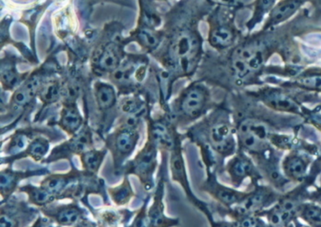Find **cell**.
<instances>
[{"mask_svg":"<svg viewBox=\"0 0 321 227\" xmlns=\"http://www.w3.org/2000/svg\"><path fill=\"white\" fill-rule=\"evenodd\" d=\"M82 123V118L76 107H68L64 109L61 118V124L65 130L73 133L79 128Z\"/></svg>","mask_w":321,"mask_h":227,"instance_id":"obj_13","label":"cell"},{"mask_svg":"<svg viewBox=\"0 0 321 227\" xmlns=\"http://www.w3.org/2000/svg\"><path fill=\"white\" fill-rule=\"evenodd\" d=\"M67 183L66 177L61 175H52L47 178L42 183V188L49 193H57L64 188Z\"/></svg>","mask_w":321,"mask_h":227,"instance_id":"obj_20","label":"cell"},{"mask_svg":"<svg viewBox=\"0 0 321 227\" xmlns=\"http://www.w3.org/2000/svg\"><path fill=\"white\" fill-rule=\"evenodd\" d=\"M199 47L195 35L191 32L184 31L173 41L171 52L175 62L188 70L198 56Z\"/></svg>","mask_w":321,"mask_h":227,"instance_id":"obj_7","label":"cell"},{"mask_svg":"<svg viewBox=\"0 0 321 227\" xmlns=\"http://www.w3.org/2000/svg\"><path fill=\"white\" fill-rule=\"evenodd\" d=\"M223 170L227 174L231 186L235 189L240 188L246 179L249 178L254 181L257 177L252 161L247 153L238 149L223 166Z\"/></svg>","mask_w":321,"mask_h":227,"instance_id":"obj_5","label":"cell"},{"mask_svg":"<svg viewBox=\"0 0 321 227\" xmlns=\"http://www.w3.org/2000/svg\"><path fill=\"white\" fill-rule=\"evenodd\" d=\"M260 62V52L252 47L244 46L238 47L233 52L231 66L236 76L243 78L257 69Z\"/></svg>","mask_w":321,"mask_h":227,"instance_id":"obj_8","label":"cell"},{"mask_svg":"<svg viewBox=\"0 0 321 227\" xmlns=\"http://www.w3.org/2000/svg\"><path fill=\"white\" fill-rule=\"evenodd\" d=\"M80 209L74 206H67L60 209L56 214V220L59 224L64 226L73 225L81 219Z\"/></svg>","mask_w":321,"mask_h":227,"instance_id":"obj_16","label":"cell"},{"mask_svg":"<svg viewBox=\"0 0 321 227\" xmlns=\"http://www.w3.org/2000/svg\"><path fill=\"white\" fill-rule=\"evenodd\" d=\"M233 32L230 27L221 25L216 27L211 35V42L213 46L225 48L230 46L233 41Z\"/></svg>","mask_w":321,"mask_h":227,"instance_id":"obj_14","label":"cell"},{"mask_svg":"<svg viewBox=\"0 0 321 227\" xmlns=\"http://www.w3.org/2000/svg\"><path fill=\"white\" fill-rule=\"evenodd\" d=\"M28 190L31 200L38 205H43L52 199L51 193L44 188H31Z\"/></svg>","mask_w":321,"mask_h":227,"instance_id":"obj_22","label":"cell"},{"mask_svg":"<svg viewBox=\"0 0 321 227\" xmlns=\"http://www.w3.org/2000/svg\"><path fill=\"white\" fill-rule=\"evenodd\" d=\"M196 133L199 136L192 138L200 146L203 158L210 159L215 164L216 157L222 166L224 159L233 156L238 150L233 126L223 112L210 116Z\"/></svg>","mask_w":321,"mask_h":227,"instance_id":"obj_1","label":"cell"},{"mask_svg":"<svg viewBox=\"0 0 321 227\" xmlns=\"http://www.w3.org/2000/svg\"><path fill=\"white\" fill-rule=\"evenodd\" d=\"M139 106L138 102L133 101V100H128L123 105V110L124 112L131 113V112L138 111Z\"/></svg>","mask_w":321,"mask_h":227,"instance_id":"obj_31","label":"cell"},{"mask_svg":"<svg viewBox=\"0 0 321 227\" xmlns=\"http://www.w3.org/2000/svg\"><path fill=\"white\" fill-rule=\"evenodd\" d=\"M207 100V93L203 87L198 85L191 87L180 99L179 114L187 121L195 120L203 114Z\"/></svg>","mask_w":321,"mask_h":227,"instance_id":"obj_6","label":"cell"},{"mask_svg":"<svg viewBox=\"0 0 321 227\" xmlns=\"http://www.w3.org/2000/svg\"><path fill=\"white\" fill-rule=\"evenodd\" d=\"M34 227H44V226H41V225H37V224H36V225H35Z\"/></svg>","mask_w":321,"mask_h":227,"instance_id":"obj_36","label":"cell"},{"mask_svg":"<svg viewBox=\"0 0 321 227\" xmlns=\"http://www.w3.org/2000/svg\"><path fill=\"white\" fill-rule=\"evenodd\" d=\"M138 139V134L133 129L126 128L117 136V148L124 154L131 153L135 148Z\"/></svg>","mask_w":321,"mask_h":227,"instance_id":"obj_10","label":"cell"},{"mask_svg":"<svg viewBox=\"0 0 321 227\" xmlns=\"http://www.w3.org/2000/svg\"><path fill=\"white\" fill-rule=\"evenodd\" d=\"M306 219L315 225H321V210L315 206H310L305 211Z\"/></svg>","mask_w":321,"mask_h":227,"instance_id":"obj_29","label":"cell"},{"mask_svg":"<svg viewBox=\"0 0 321 227\" xmlns=\"http://www.w3.org/2000/svg\"><path fill=\"white\" fill-rule=\"evenodd\" d=\"M255 227H267V225H265L264 223H263L262 222H256V224Z\"/></svg>","mask_w":321,"mask_h":227,"instance_id":"obj_34","label":"cell"},{"mask_svg":"<svg viewBox=\"0 0 321 227\" xmlns=\"http://www.w3.org/2000/svg\"><path fill=\"white\" fill-rule=\"evenodd\" d=\"M1 74L2 80L7 86L13 87L18 82V76L12 67H2Z\"/></svg>","mask_w":321,"mask_h":227,"instance_id":"obj_28","label":"cell"},{"mask_svg":"<svg viewBox=\"0 0 321 227\" xmlns=\"http://www.w3.org/2000/svg\"><path fill=\"white\" fill-rule=\"evenodd\" d=\"M73 91V90H72V89H69V91H69V92H71V91ZM70 93H71V92H70ZM75 94V93H74V92H71V96H73V95H72V94Z\"/></svg>","mask_w":321,"mask_h":227,"instance_id":"obj_35","label":"cell"},{"mask_svg":"<svg viewBox=\"0 0 321 227\" xmlns=\"http://www.w3.org/2000/svg\"><path fill=\"white\" fill-rule=\"evenodd\" d=\"M39 86L38 79L32 78L30 80L15 94L14 97L15 104L19 106H24L29 103L33 98Z\"/></svg>","mask_w":321,"mask_h":227,"instance_id":"obj_11","label":"cell"},{"mask_svg":"<svg viewBox=\"0 0 321 227\" xmlns=\"http://www.w3.org/2000/svg\"><path fill=\"white\" fill-rule=\"evenodd\" d=\"M176 138L175 145L170 151V166L173 181L180 184L185 191L186 196L190 201L192 202L194 205L197 206L204 213H208L209 209L205 203L201 201L194 195L189 184L187 173L185 163V159L183 156L182 148L180 141Z\"/></svg>","mask_w":321,"mask_h":227,"instance_id":"obj_3","label":"cell"},{"mask_svg":"<svg viewBox=\"0 0 321 227\" xmlns=\"http://www.w3.org/2000/svg\"><path fill=\"white\" fill-rule=\"evenodd\" d=\"M1 227H19V222L13 216L8 213L2 212L1 214Z\"/></svg>","mask_w":321,"mask_h":227,"instance_id":"obj_30","label":"cell"},{"mask_svg":"<svg viewBox=\"0 0 321 227\" xmlns=\"http://www.w3.org/2000/svg\"><path fill=\"white\" fill-rule=\"evenodd\" d=\"M76 227H95V226L89 221L83 220L79 221Z\"/></svg>","mask_w":321,"mask_h":227,"instance_id":"obj_32","label":"cell"},{"mask_svg":"<svg viewBox=\"0 0 321 227\" xmlns=\"http://www.w3.org/2000/svg\"><path fill=\"white\" fill-rule=\"evenodd\" d=\"M212 224V226L213 227H223V223H215V221H213V223H211ZM226 227H233V224H227V226Z\"/></svg>","mask_w":321,"mask_h":227,"instance_id":"obj_33","label":"cell"},{"mask_svg":"<svg viewBox=\"0 0 321 227\" xmlns=\"http://www.w3.org/2000/svg\"><path fill=\"white\" fill-rule=\"evenodd\" d=\"M16 176L11 172L6 171L1 175V189L2 193H8L16 184Z\"/></svg>","mask_w":321,"mask_h":227,"instance_id":"obj_27","label":"cell"},{"mask_svg":"<svg viewBox=\"0 0 321 227\" xmlns=\"http://www.w3.org/2000/svg\"><path fill=\"white\" fill-rule=\"evenodd\" d=\"M97 100L101 108H110L116 102V94L114 90L108 85L102 84L96 92Z\"/></svg>","mask_w":321,"mask_h":227,"instance_id":"obj_17","label":"cell"},{"mask_svg":"<svg viewBox=\"0 0 321 227\" xmlns=\"http://www.w3.org/2000/svg\"><path fill=\"white\" fill-rule=\"evenodd\" d=\"M48 143L44 139H37L29 146V154L36 160H39L48 150Z\"/></svg>","mask_w":321,"mask_h":227,"instance_id":"obj_21","label":"cell"},{"mask_svg":"<svg viewBox=\"0 0 321 227\" xmlns=\"http://www.w3.org/2000/svg\"><path fill=\"white\" fill-rule=\"evenodd\" d=\"M285 173L291 178L298 179L305 175L306 164L302 158L297 156H291L286 159L284 163Z\"/></svg>","mask_w":321,"mask_h":227,"instance_id":"obj_15","label":"cell"},{"mask_svg":"<svg viewBox=\"0 0 321 227\" xmlns=\"http://www.w3.org/2000/svg\"><path fill=\"white\" fill-rule=\"evenodd\" d=\"M104 154L102 152L91 151L87 152L83 156L84 166L87 170L94 173L98 170L103 160Z\"/></svg>","mask_w":321,"mask_h":227,"instance_id":"obj_19","label":"cell"},{"mask_svg":"<svg viewBox=\"0 0 321 227\" xmlns=\"http://www.w3.org/2000/svg\"><path fill=\"white\" fill-rule=\"evenodd\" d=\"M111 192L112 198L114 202L118 204H126L133 194L130 184L128 181H124L121 185L117 187Z\"/></svg>","mask_w":321,"mask_h":227,"instance_id":"obj_18","label":"cell"},{"mask_svg":"<svg viewBox=\"0 0 321 227\" xmlns=\"http://www.w3.org/2000/svg\"><path fill=\"white\" fill-rule=\"evenodd\" d=\"M120 218L119 214L113 211H105L100 217V224L103 227H116Z\"/></svg>","mask_w":321,"mask_h":227,"instance_id":"obj_26","label":"cell"},{"mask_svg":"<svg viewBox=\"0 0 321 227\" xmlns=\"http://www.w3.org/2000/svg\"><path fill=\"white\" fill-rule=\"evenodd\" d=\"M158 147L150 138L133 162V171L140 179L147 191L154 186V174L158 165Z\"/></svg>","mask_w":321,"mask_h":227,"instance_id":"obj_2","label":"cell"},{"mask_svg":"<svg viewBox=\"0 0 321 227\" xmlns=\"http://www.w3.org/2000/svg\"><path fill=\"white\" fill-rule=\"evenodd\" d=\"M41 97L45 102H54L58 99L60 95V89L56 84L47 85L42 89Z\"/></svg>","mask_w":321,"mask_h":227,"instance_id":"obj_24","label":"cell"},{"mask_svg":"<svg viewBox=\"0 0 321 227\" xmlns=\"http://www.w3.org/2000/svg\"><path fill=\"white\" fill-rule=\"evenodd\" d=\"M297 4L295 2H287L282 5L276 10L273 16L275 21H282V20L287 18L290 16L295 9L297 8Z\"/></svg>","mask_w":321,"mask_h":227,"instance_id":"obj_25","label":"cell"},{"mask_svg":"<svg viewBox=\"0 0 321 227\" xmlns=\"http://www.w3.org/2000/svg\"><path fill=\"white\" fill-rule=\"evenodd\" d=\"M201 189L227 208L240 204L247 194V192L238 191L220 183L216 178L215 171L210 170L207 171V177Z\"/></svg>","mask_w":321,"mask_h":227,"instance_id":"obj_4","label":"cell"},{"mask_svg":"<svg viewBox=\"0 0 321 227\" xmlns=\"http://www.w3.org/2000/svg\"><path fill=\"white\" fill-rule=\"evenodd\" d=\"M91 144V136L88 132H82L77 135L71 142L72 150L81 152L86 149Z\"/></svg>","mask_w":321,"mask_h":227,"instance_id":"obj_23","label":"cell"},{"mask_svg":"<svg viewBox=\"0 0 321 227\" xmlns=\"http://www.w3.org/2000/svg\"><path fill=\"white\" fill-rule=\"evenodd\" d=\"M302 227H307V226H302Z\"/></svg>","mask_w":321,"mask_h":227,"instance_id":"obj_37","label":"cell"},{"mask_svg":"<svg viewBox=\"0 0 321 227\" xmlns=\"http://www.w3.org/2000/svg\"><path fill=\"white\" fill-rule=\"evenodd\" d=\"M164 181L159 179L157 185L154 201L148 211L151 227H172L177 225L178 219H171L164 213Z\"/></svg>","mask_w":321,"mask_h":227,"instance_id":"obj_9","label":"cell"},{"mask_svg":"<svg viewBox=\"0 0 321 227\" xmlns=\"http://www.w3.org/2000/svg\"><path fill=\"white\" fill-rule=\"evenodd\" d=\"M119 64V58L115 46L113 44H109L99 58V67L104 71L111 72L118 68Z\"/></svg>","mask_w":321,"mask_h":227,"instance_id":"obj_12","label":"cell"}]
</instances>
